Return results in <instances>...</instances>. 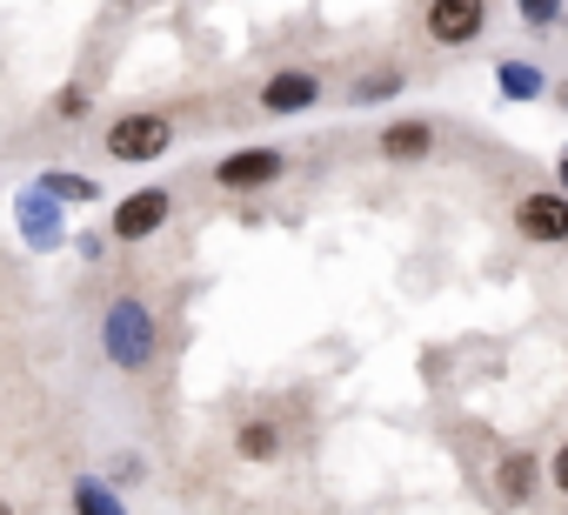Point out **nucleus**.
<instances>
[{
    "instance_id": "15",
    "label": "nucleus",
    "mask_w": 568,
    "mask_h": 515,
    "mask_svg": "<svg viewBox=\"0 0 568 515\" xmlns=\"http://www.w3.org/2000/svg\"><path fill=\"white\" fill-rule=\"evenodd\" d=\"M515 14H521L528 28H555V21H561V0H515Z\"/></svg>"
},
{
    "instance_id": "16",
    "label": "nucleus",
    "mask_w": 568,
    "mask_h": 515,
    "mask_svg": "<svg viewBox=\"0 0 568 515\" xmlns=\"http://www.w3.org/2000/svg\"><path fill=\"white\" fill-rule=\"evenodd\" d=\"M402 88V74H368V81H355V101H375V94H395Z\"/></svg>"
},
{
    "instance_id": "1",
    "label": "nucleus",
    "mask_w": 568,
    "mask_h": 515,
    "mask_svg": "<svg viewBox=\"0 0 568 515\" xmlns=\"http://www.w3.org/2000/svg\"><path fill=\"white\" fill-rule=\"evenodd\" d=\"M101 349H108V362H114V368L141 375V368L154 362V349H161L154 309H148V302H134V295L108 302V315H101Z\"/></svg>"
},
{
    "instance_id": "13",
    "label": "nucleus",
    "mask_w": 568,
    "mask_h": 515,
    "mask_svg": "<svg viewBox=\"0 0 568 515\" xmlns=\"http://www.w3.org/2000/svg\"><path fill=\"white\" fill-rule=\"evenodd\" d=\"M74 515H128V508H121V495H114L108 482L81 475V482H74Z\"/></svg>"
},
{
    "instance_id": "19",
    "label": "nucleus",
    "mask_w": 568,
    "mask_h": 515,
    "mask_svg": "<svg viewBox=\"0 0 568 515\" xmlns=\"http://www.w3.org/2000/svg\"><path fill=\"white\" fill-rule=\"evenodd\" d=\"M555 174H561V188H555V194H568V148H561V161H555Z\"/></svg>"
},
{
    "instance_id": "8",
    "label": "nucleus",
    "mask_w": 568,
    "mask_h": 515,
    "mask_svg": "<svg viewBox=\"0 0 568 515\" xmlns=\"http://www.w3.org/2000/svg\"><path fill=\"white\" fill-rule=\"evenodd\" d=\"M535 488H541V462H535V448H515V455H501V468H495V495H501L508 508H521Z\"/></svg>"
},
{
    "instance_id": "10",
    "label": "nucleus",
    "mask_w": 568,
    "mask_h": 515,
    "mask_svg": "<svg viewBox=\"0 0 568 515\" xmlns=\"http://www.w3.org/2000/svg\"><path fill=\"white\" fill-rule=\"evenodd\" d=\"M21 228L34 234V248H54L61 241V214H54V201L34 188V194H21Z\"/></svg>"
},
{
    "instance_id": "7",
    "label": "nucleus",
    "mask_w": 568,
    "mask_h": 515,
    "mask_svg": "<svg viewBox=\"0 0 568 515\" xmlns=\"http://www.w3.org/2000/svg\"><path fill=\"white\" fill-rule=\"evenodd\" d=\"M322 101V74L315 68H281V74H267V88H261V108L267 114H302V108H315Z\"/></svg>"
},
{
    "instance_id": "14",
    "label": "nucleus",
    "mask_w": 568,
    "mask_h": 515,
    "mask_svg": "<svg viewBox=\"0 0 568 515\" xmlns=\"http://www.w3.org/2000/svg\"><path fill=\"white\" fill-rule=\"evenodd\" d=\"M41 194H54V201H94V181L88 174H68V168H48Z\"/></svg>"
},
{
    "instance_id": "20",
    "label": "nucleus",
    "mask_w": 568,
    "mask_h": 515,
    "mask_svg": "<svg viewBox=\"0 0 568 515\" xmlns=\"http://www.w3.org/2000/svg\"><path fill=\"white\" fill-rule=\"evenodd\" d=\"M0 515H14V508H8V502H0Z\"/></svg>"
},
{
    "instance_id": "5",
    "label": "nucleus",
    "mask_w": 568,
    "mask_h": 515,
    "mask_svg": "<svg viewBox=\"0 0 568 515\" xmlns=\"http://www.w3.org/2000/svg\"><path fill=\"white\" fill-rule=\"evenodd\" d=\"M515 228H521V241H535V248L568 241V194H521V201H515Z\"/></svg>"
},
{
    "instance_id": "6",
    "label": "nucleus",
    "mask_w": 568,
    "mask_h": 515,
    "mask_svg": "<svg viewBox=\"0 0 568 515\" xmlns=\"http://www.w3.org/2000/svg\"><path fill=\"white\" fill-rule=\"evenodd\" d=\"M168 214H174V194H168V188H134V194L114 208V234H121V241H148L154 228H168Z\"/></svg>"
},
{
    "instance_id": "4",
    "label": "nucleus",
    "mask_w": 568,
    "mask_h": 515,
    "mask_svg": "<svg viewBox=\"0 0 568 515\" xmlns=\"http://www.w3.org/2000/svg\"><path fill=\"white\" fill-rule=\"evenodd\" d=\"M281 174H288L281 148H234V154L214 168V181H221L227 194H254V188H274Z\"/></svg>"
},
{
    "instance_id": "18",
    "label": "nucleus",
    "mask_w": 568,
    "mask_h": 515,
    "mask_svg": "<svg viewBox=\"0 0 568 515\" xmlns=\"http://www.w3.org/2000/svg\"><path fill=\"white\" fill-rule=\"evenodd\" d=\"M548 475H555V488H561V495H568V442H561V448H555V462H548Z\"/></svg>"
},
{
    "instance_id": "2",
    "label": "nucleus",
    "mask_w": 568,
    "mask_h": 515,
    "mask_svg": "<svg viewBox=\"0 0 568 515\" xmlns=\"http://www.w3.org/2000/svg\"><path fill=\"white\" fill-rule=\"evenodd\" d=\"M174 148V121L168 114H128L108 128V154L114 161H161Z\"/></svg>"
},
{
    "instance_id": "17",
    "label": "nucleus",
    "mask_w": 568,
    "mask_h": 515,
    "mask_svg": "<svg viewBox=\"0 0 568 515\" xmlns=\"http://www.w3.org/2000/svg\"><path fill=\"white\" fill-rule=\"evenodd\" d=\"M54 108H61V114H88V88H61Z\"/></svg>"
},
{
    "instance_id": "9",
    "label": "nucleus",
    "mask_w": 568,
    "mask_h": 515,
    "mask_svg": "<svg viewBox=\"0 0 568 515\" xmlns=\"http://www.w3.org/2000/svg\"><path fill=\"white\" fill-rule=\"evenodd\" d=\"M382 154H388V161H428V154H435V128L415 121V114H408V121H388V128H382Z\"/></svg>"
},
{
    "instance_id": "11",
    "label": "nucleus",
    "mask_w": 568,
    "mask_h": 515,
    "mask_svg": "<svg viewBox=\"0 0 568 515\" xmlns=\"http://www.w3.org/2000/svg\"><path fill=\"white\" fill-rule=\"evenodd\" d=\"M495 81H501V94H508V101H535V94L548 88L535 61H501V68H495Z\"/></svg>"
},
{
    "instance_id": "3",
    "label": "nucleus",
    "mask_w": 568,
    "mask_h": 515,
    "mask_svg": "<svg viewBox=\"0 0 568 515\" xmlns=\"http://www.w3.org/2000/svg\"><path fill=\"white\" fill-rule=\"evenodd\" d=\"M488 28V0H428V41L435 48H468Z\"/></svg>"
},
{
    "instance_id": "12",
    "label": "nucleus",
    "mask_w": 568,
    "mask_h": 515,
    "mask_svg": "<svg viewBox=\"0 0 568 515\" xmlns=\"http://www.w3.org/2000/svg\"><path fill=\"white\" fill-rule=\"evenodd\" d=\"M234 448H241L247 462H274V455H281V428H274V422H241Z\"/></svg>"
}]
</instances>
